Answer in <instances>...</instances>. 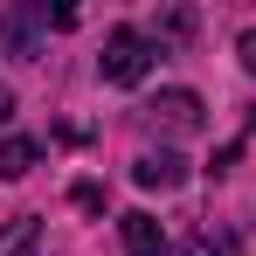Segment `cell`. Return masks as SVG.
<instances>
[{"instance_id": "1", "label": "cell", "mask_w": 256, "mask_h": 256, "mask_svg": "<svg viewBox=\"0 0 256 256\" xmlns=\"http://www.w3.org/2000/svg\"><path fill=\"white\" fill-rule=\"evenodd\" d=\"M97 70H104V84H138V76L152 70V42H146L138 28H111V35H104V56H97Z\"/></svg>"}, {"instance_id": "2", "label": "cell", "mask_w": 256, "mask_h": 256, "mask_svg": "<svg viewBox=\"0 0 256 256\" xmlns=\"http://www.w3.org/2000/svg\"><path fill=\"white\" fill-rule=\"evenodd\" d=\"M146 118L166 125V132H194L201 125V97H194V90H160V97L146 104Z\"/></svg>"}, {"instance_id": "3", "label": "cell", "mask_w": 256, "mask_h": 256, "mask_svg": "<svg viewBox=\"0 0 256 256\" xmlns=\"http://www.w3.org/2000/svg\"><path fill=\"white\" fill-rule=\"evenodd\" d=\"M118 236H125V256H166V228L152 214H138V208L118 222Z\"/></svg>"}, {"instance_id": "4", "label": "cell", "mask_w": 256, "mask_h": 256, "mask_svg": "<svg viewBox=\"0 0 256 256\" xmlns=\"http://www.w3.org/2000/svg\"><path fill=\"white\" fill-rule=\"evenodd\" d=\"M132 180H138V187H180L187 166H180L173 152H138V160H132Z\"/></svg>"}, {"instance_id": "5", "label": "cell", "mask_w": 256, "mask_h": 256, "mask_svg": "<svg viewBox=\"0 0 256 256\" xmlns=\"http://www.w3.org/2000/svg\"><path fill=\"white\" fill-rule=\"evenodd\" d=\"M35 160H42V146H35V138H0V180H21Z\"/></svg>"}, {"instance_id": "6", "label": "cell", "mask_w": 256, "mask_h": 256, "mask_svg": "<svg viewBox=\"0 0 256 256\" xmlns=\"http://www.w3.org/2000/svg\"><path fill=\"white\" fill-rule=\"evenodd\" d=\"M187 256H242V242H236L228 228H201V236L187 242Z\"/></svg>"}, {"instance_id": "7", "label": "cell", "mask_w": 256, "mask_h": 256, "mask_svg": "<svg viewBox=\"0 0 256 256\" xmlns=\"http://www.w3.org/2000/svg\"><path fill=\"white\" fill-rule=\"evenodd\" d=\"M35 236H42V222H35V214H21V222L0 236V256H28V250H35Z\"/></svg>"}, {"instance_id": "8", "label": "cell", "mask_w": 256, "mask_h": 256, "mask_svg": "<svg viewBox=\"0 0 256 256\" xmlns=\"http://www.w3.org/2000/svg\"><path fill=\"white\" fill-rule=\"evenodd\" d=\"M0 28H7V42H14V56H35V21H28V14H7Z\"/></svg>"}, {"instance_id": "9", "label": "cell", "mask_w": 256, "mask_h": 256, "mask_svg": "<svg viewBox=\"0 0 256 256\" xmlns=\"http://www.w3.org/2000/svg\"><path fill=\"white\" fill-rule=\"evenodd\" d=\"M236 48H242V70H250V76H256V28H250V35H242V42H236Z\"/></svg>"}, {"instance_id": "10", "label": "cell", "mask_w": 256, "mask_h": 256, "mask_svg": "<svg viewBox=\"0 0 256 256\" xmlns=\"http://www.w3.org/2000/svg\"><path fill=\"white\" fill-rule=\"evenodd\" d=\"M0 118H14V90L7 84H0Z\"/></svg>"}]
</instances>
